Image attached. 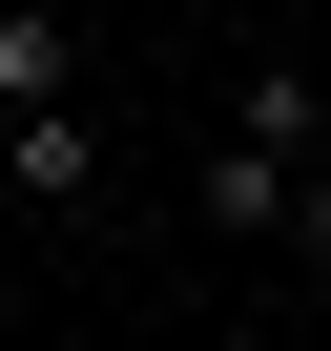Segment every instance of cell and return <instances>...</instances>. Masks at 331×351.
Listing matches in <instances>:
<instances>
[{
	"instance_id": "1",
	"label": "cell",
	"mask_w": 331,
	"mask_h": 351,
	"mask_svg": "<svg viewBox=\"0 0 331 351\" xmlns=\"http://www.w3.org/2000/svg\"><path fill=\"white\" fill-rule=\"evenodd\" d=\"M0 186H21L42 228H83V207H104V124H83V104H21V124H0Z\"/></svg>"
},
{
	"instance_id": "2",
	"label": "cell",
	"mask_w": 331,
	"mask_h": 351,
	"mask_svg": "<svg viewBox=\"0 0 331 351\" xmlns=\"http://www.w3.org/2000/svg\"><path fill=\"white\" fill-rule=\"evenodd\" d=\"M21 104H83V21L62 0H0V124Z\"/></svg>"
},
{
	"instance_id": "3",
	"label": "cell",
	"mask_w": 331,
	"mask_h": 351,
	"mask_svg": "<svg viewBox=\"0 0 331 351\" xmlns=\"http://www.w3.org/2000/svg\"><path fill=\"white\" fill-rule=\"evenodd\" d=\"M145 21H228V0H145Z\"/></svg>"
}]
</instances>
